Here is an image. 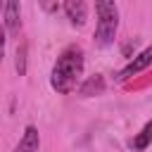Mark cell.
Returning a JSON list of instances; mask_svg holds the SVG:
<instances>
[{"label": "cell", "instance_id": "cell-1", "mask_svg": "<svg viewBox=\"0 0 152 152\" xmlns=\"http://www.w3.org/2000/svg\"><path fill=\"white\" fill-rule=\"evenodd\" d=\"M83 64H86V59H83V48L76 45V43L66 45V48L57 55V59H55V64H52L50 88H52L57 95H69L71 90H76V88H78V81H81V76H83Z\"/></svg>", "mask_w": 152, "mask_h": 152}, {"label": "cell", "instance_id": "cell-4", "mask_svg": "<svg viewBox=\"0 0 152 152\" xmlns=\"http://www.w3.org/2000/svg\"><path fill=\"white\" fill-rule=\"evenodd\" d=\"M2 28L10 36H17L19 33V28H21V5L17 0L5 2V10H2Z\"/></svg>", "mask_w": 152, "mask_h": 152}, {"label": "cell", "instance_id": "cell-10", "mask_svg": "<svg viewBox=\"0 0 152 152\" xmlns=\"http://www.w3.org/2000/svg\"><path fill=\"white\" fill-rule=\"evenodd\" d=\"M5 43H7V33L0 24V66H2V57H5Z\"/></svg>", "mask_w": 152, "mask_h": 152}, {"label": "cell", "instance_id": "cell-12", "mask_svg": "<svg viewBox=\"0 0 152 152\" xmlns=\"http://www.w3.org/2000/svg\"><path fill=\"white\" fill-rule=\"evenodd\" d=\"M2 10H5V2H0V24H2Z\"/></svg>", "mask_w": 152, "mask_h": 152}, {"label": "cell", "instance_id": "cell-6", "mask_svg": "<svg viewBox=\"0 0 152 152\" xmlns=\"http://www.w3.org/2000/svg\"><path fill=\"white\" fill-rule=\"evenodd\" d=\"M38 150H40V133H38V128L33 124H28L24 128V133H21L14 152H38Z\"/></svg>", "mask_w": 152, "mask_h": 152}, {"label": "cell", "instance_id": "cell-8", "mask_svg": "<svg viewBox=\"0 0 152 152\" xmlns=\"http://www.w3.org/2000/svg\"><path fill=\"white\" fill-rule=\"evenodd\" d=\"M152 145V121H147L142 128H140V133H135V138L131 140V147L135 150V152H142V150H147Z\"/></svg>", "mask_w": 152, "mask_h": 152}, {"label": "cell", "instance_id": "cell-3", "mask_svg": "<svg viewBox=\"0 0 152 152\" xmlns=\"http://www.w3.org/2000/svg\"><path fill=\"white\" fill-rule=\"evenodd\" d=\"M152 64V45H147L142 52H138L119 74H116V81H126V78H131V76H135V74H140V71H145L147 66Z\"/></svg>", "mask_w": 152, "mask_h": 152}, {"label": "cell", "instance_id": "cell-5", "mask_svg": "<svg viewBox=\"0 0 152 152\" xmlns=\"http://www.w3.org/2000/svg\"><path fill=\"white\" fill-rule=\"evenodd\" d=\"M62 12L66 14V19H69L71 26H76V28H83L86 26L88 5L83 0H66V2H62Z\"/></svg>", "mask_w": 152, "mask_h": 152}, {"label": "cell", "instance_id": "cell-11", "mask_svg": "<svg viewBox=\"0 0 152 152\" xmlns=\"http://www.w3.org/2000/svg\"><path fill=\"white\" fill-rule=\"evenodd\" d=\"M43 10H48V12H57V10H62V5H59V2H52V5L43 2Z\"/></svg>", "mask_w": 152, "mask_h": 152}, {"label": "cell", "instance_id": "cell-7", "mask_svg": "<svg viewBox=\"0 0 152 152\" xmlns=\"http://www.w3.org/2000/svg\"><path fill=\"white\" fill-rule=\"evenodd\" d=\"M102 93H104V76L102 74H93L78 86L81 97H93V95H102Z\"/></svg>", "mask_w": 152, "mask_h": 152}, {"label": "cell", "instance_id": "cell-9", "mask_svg": "<svg viewBox=\"0 0 152 152\" xmlns=\"http://www.w3.org/2000/svg\"><path fill=\"white\" fill-rule=\"evenodd\" d=\"M28 55V45L26 43H19L17 45V52H14V69H17V74L19 76H26V57Z\"/></svg>", "mask_w": 152, "mask_h": 152}, {"label": "cell", "instance_id": "cell-2", "mask_svg": "<svg viewBox=\"0 0 152 152\" xmlns=\"http://www.w3.org/2000/svg\"><path fill=\"white\" fill-rule=\"evenodd\" d=\"M95 14H97V24H95V33H93L95 48H109L119 31V5L112 0H97Z\"/></svg>", "mask_w": 152, "mask_h": 152}]
</instances>
